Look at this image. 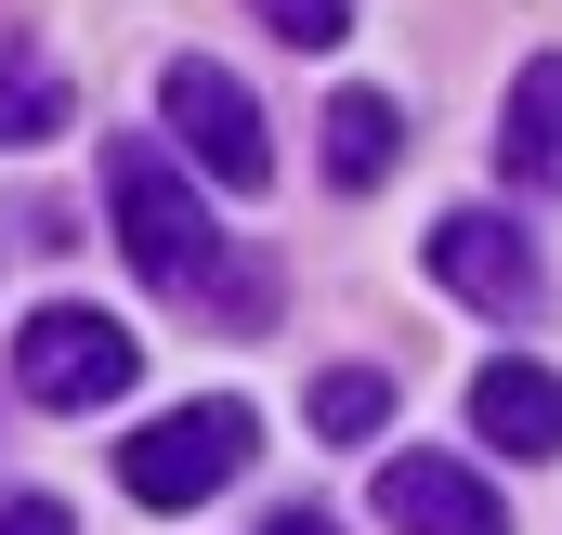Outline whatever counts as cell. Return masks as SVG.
<instances>
[{"label":"cell","mask_w":562,"mask_h":535,"mask_svg":"<svg viewBox=\"0 0 562 535\" xmlns=\"http://www.w3.org/2000/svg\"><path fill=\"white\" fill-rule=\"evenodd\" d=\"M132 327L119 314H92V300H40L26 327H13V392L26 405H53V418H92V405H119L132 392Z\"/></svg>","instance_id":"obj_3"},{"label":"cell","mask_w":562,"mask_h":535,"mask_svg":"<svg viewBox=\"0 0 562 535\" xmlns=\"http://www.w3.org/2000/svg\"><path fill=\"white\" fill-rule=\"evenodd\" d=\"M0 535H79V523H66V497H0Z\"/></svg>","instance_id":"obj_13"},{"label":"cell","mask_w":562,"mask_h":535,"mask_svg":"<svg viewBox=\"0 0 562 535\" xmlns=\"http://www.w3.org/2000/svg\"><path fill=\"white\" fill-rule=\"evenodd\" d=\"M497 170L510 183H550L562 196V53H537L510 79V118H497Z\"/></svg>","instance_id":"obj_8"},{"label":"cell","mask_w":562,"mask_h":535,"mask_svg":"<svg viewBox=\"0 0 562 535\" xmlns=\"http://www.w3.org/2000/svg\"><path fill=\"white\" fill-rule=\"evenodd\" d=\"M380 523L393 535H510V510H497L484 470H458V457H393V470H380Z\"/></svg>","instance_id":"obj_6"},{"label":"cell","mask_w":562,"mask_h":535,"mask_svg":"<svg viewBox=\"0 0 562 535\" xmlns=\"http://www.w3.org/2000/svg\"><path fill=\"white\" fill-rule=\"evenodd\" d=\"M249 457H262V418L236 392H210V405H170L157 431H132V444H119V483H132V510H196V497H223Z\"/></svg>","instance_id":"obj_2"},{"label":"cell","mask_w":562,"mask_h":535,"mask_svg":"<svg viewBox=\"0 0 562 535\" xmlns=\"http://www.w3.org/2000/svg\"><path fill=\"white\" fill-rule=\"evenodd\" d=\"M393 157H406V105H393V92H340V105H327V183H340V196L393 183Z\"/></svg>","instance_id":"obj_9"},{"label":"cell","mask_w":562,"mask_h":535,"mask_svg":"<svg viewBox=\"0 0 562 535\" xmlns=\"http://www.w3.org/2000/svg\"><path fill=\"white\" fill-rule=\"evenodd\" d=\"M380 418H393V379H380V366H327V379H314V431H327V444H367Z\"/></svg>","instance_id":"obj_11"},{"label":"cell","mask_w":562,"mask_h":535,"mask_svg":"<svg viewBox=\"0 0 562 535\" xmlns=\"http://www.w3.org/2000/svg\"><path fill=\"white\" fill-rule=\"evenodd\" d=\"M249 13H262L276 39H301V53H327V39L353 26V0H249Z\"/></svg>","instance_id":"obj_12"},{"label":"cell","mask_w":562,"mask_h":535,"mask_svg":"<svg viewBox=\"0 0 562 535\" xmlns=\"http://www.w3.org/2000/svg\"><path fill=\"white\" fill-rule=\"evenodd\" d=\"M471 431H484L497 457H562V379L524 366V353H497V366L471 379Z\"/></svg>","instance_id":"obj_7"},{"label":"cell","mask_w":562,"mask_h":535,"mask_svg":"<svg viewBox=\"0 0 562 535\" xmlns=\"http://www.w3.org/2000/svg\"><path fill=\"white\" fill-rule=\"evenodd\" d=\"M105 209H119V249H132L144 287H170V300H210L223 287V236H210L196 183L157 144H105Z\"/></svg>","instance_id":"obj_1"},{"label":"cell","mask_w":562,"mask_h":535,"mask_svg":"<svg viewBox=\"0 0 562 535\" xmlns=\"http://www.w3.org/2000/svg\"><path fill=\"white\" fill-rule=\"evenodd\" d=\"M157 105H170L183 157H196V170H210L223 196H262V183H276V132H262V105H249V79H236V66L183 53V66L157 79Z\"/></svg>","instance_id":"obj_4"},{"label":"cell","mask_w":562,"mask_h":535,"mask_svg":"<svg viewBox=\"0 0 562 535\" xmlns=\"http://www.w3.org/2000/svg\"><path fill=\"white\" fill-rule=\"evenodd\" d=\"M53 132H66V79L26 66V53H0V144H53Z\"/></svg>","instance_id":"obj_10"},{"label":"cell","mask_w":562,"mask_h":535,"mask_svg":"<svg viewBox=\"0 0 562 535\" xmlns=\"http://www.w3.org/2000/svg\"><path fill=\"white\" fill-rule=\"evenodd\" d=\"M431 274H445L471 314H524V300H537V249H524V223H497V209H445V223H431Z\"/></svg>","instance_id":"obj_5"},{"label":"cell","mask_w":562,"mask_h":535,"mask_svg":"<svg viewBox=\"0 0 562 535\" xmlns=\"http://www.w3.org/2000/svg\"><path fill=\"white\" fill-rule=\"evenodd\" d=\"M262 535H340V523H327V510H276Z\"/></svg>","instance_id":"obj_14"}]
</instances>
